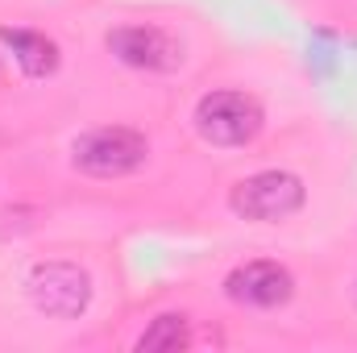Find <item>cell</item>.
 <instances>
[{"instance_id": "obj_1", "label": "cell", "mask_w": 357, "mask_h": 353, "mask_svg": "<svg viewBox=\"0 0 357 353\" xmlns=\"http://www.w3.org/2000/svg\"><path fill=\"white\" fill-rule=\"evenodd\" d=\"M191 121H195V133L204 142L233 150V146H250L262 133L266 112L250 91H208V96H199Z\"/></svg>"}, {"instance_id": "obj_2", "label": "cell", "mask_w": 357, "mask_h": 353, "mask_svg": "<svg viewBox=\"0 0 357 353\" xmlns=\"http://www.w3.org/2000/svg\"><path fill=\"white\" fill-rule=\"evenodd\" d=\"M150 154V142L129 129V125H100V129H88L84 137H75L71 146V163L84 171V175L96 179H121L133 175Z\"/></svg>"}, {"instance_id": "obj_3", "label": "cell", "mask_w": 357, "mask_h": 353, "mask_svg": "<svg viewBox=\"0 0 357 353\" xmlns=\"http://www.w3.org/2000/svg\"><path fill=\"white\" fill-rule=\"evenodd\" d=\"M307 200V187L303 179L291 175V171H258V175L241 179L229 195V208L241 216V220H282L291 212H299Z\"/></svg>"}, {"instance_id": "obj_4", "label": "cell", "mask_w": 357, "mask_h": 353, "mask_svg": "<svg viewBox=\"0 0 357 353\" xmlns=\"http://www.w3.org/2000/svg\"><path fill=\"white\" fill-rule=\"evenodd\" d=\"M29 287V299L38 312L54 316V320H75L84 316L91 303V278L88 270L71 262H38L25 278Z\"/></svg>"}, {"instance_id": "obj_5", "label": "cell", "mask_w": 357, "mask_h": 353, "mask_svg": "<svg viewBox=\"0 0 357 353\" xmlns=\"http://www.w3.org/2000/svg\"><path fill=\"white\" fill-rule=\"evenodd\" d=\"M104 42L133 71H158L162 75V71H175L183 63V46L158 25H116V29H108Z\"/></svg>"}, {"instance_id": "obj_6", "label": "cell", "mask_w": 357, "mask_h": 353, "mask_svg": "<svg viewBox=\"0 0 357 353\" xmlns=\"http://www.w3.org/2000/svg\"><path fill=\"white\" fill-rule=\"evenodd\" d=\"M225 295L241 308H282L295 295V278L287 266L258 258V262H241L225 278Z\"/></svg>"}, {"instance_id": "obj_7", "label": "cell", "mask_w": 357, "mask_h": 353, "mask_svg": "<svg viewBox=\"0 0 357 353\" xmlns=\"http://www.w3.org/2000/svg\"><path fill=\"white\" fill-rule=\"evenodd\" d=\"M0 46L13 50L17 67L29 75V80H46L59 71V46L38 33V29H21V25H0Z\"/></svg>"}, {"instance_id": "obj_8", "label": "cell", "mask_w": 357, "mask_h": 353, "mask_svg": "<svg viewBox=\"0 0 357 353\" xmlns=\"http://www.w3.org/2000/svg\"><path fill=\"white\" fill-rule=\"evenodd\" d=\"M191 345V324L183 312H167L158 316L142 337H137V353H175Z\"/></svg>"}, {"instance_id": "obj_9", "label": "cell", "mask_w": 357, "mask_h": 353, "mask_svg": "<svg viewBox=\"0 0 357 353\" xmlns=\"http://www.w3.org/2000/svg\"><path fill=\"white\" fill-rule=\"evenodd\" d=\"M312 67H316V75H333V67H337V38L324 29L312 33Z\"/></svg>"}]
</instances>
